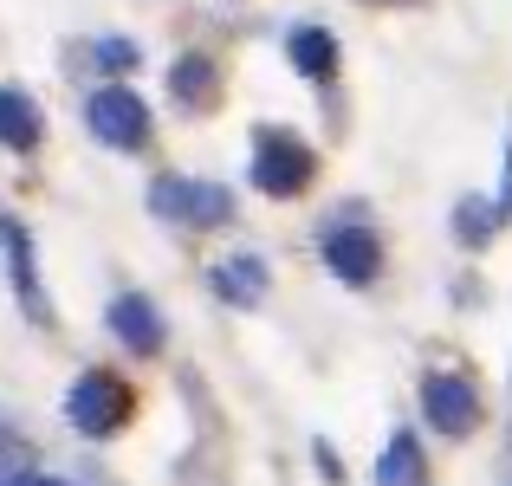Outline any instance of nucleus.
<instances>
[{
    "label": "nucleus",
    "mask_w": 512,
    "mask_h": 486,
    "mask_svg": "<svg viewBox=\"0 0 512 486\" xmlns=\"http://www.w3.org/2000/svg\"><path fill=\"white\" fill-rule=\"evenodd\" d=\"M325 260H331L338 279H350V286H370V279L383 273V247H376L370 227H331L325 234Z\"/></svg>",
    "instance_id": "423d86ee"
},
{
    "label": "nucleus",
    "mask_w": 512,
    "mask_h": 486,
    "mask_svg": "<svg viewBox=\"0 0 512 486\" xmlns=\"http://www.w3.org/2000/svg\"><path fill=\"white\" fill-rule=\"evenodd\" d=\"M130 415V389L117 383V376H98L91 370L85 383L72 389V422L85 428V435H98V428H117Z\"/></svg>",
    "instance_id": "39448f33"
},
{
    "label": "nucleus",
    "mask_w": 512,
    "mask_h": 486,
    "mask_svg": "<svg viewBox=\"0 0 512 486\" xmlns=\"http://www.w3.org/2000/svg\"><path fill=\"white\" fill-rule=\"evenodd\" d=\"M169 91L182 111H208L214 98H221V78H214V59H201V52H182L169 72Z\"/></svg>",
    "instance_id": "1a4fd4ad"
},
{
    "label": "nucleus",
    "mask_w": 512,
    "mask_h": 486,
    "mask_svg": "<svg viewBox=\"0 0 512 486\" xmlns=\"http://www.w3.org/2000/svg\"><path fill=\"white\" fill-rule=\"evenodd\" d=\"M85 117H91V137L111 143V150H143V143H150V104H143L130 85L91 91Z\"/></svg>",
    "instance_id": "f03ea898"
},
{
    "label": "nucleus",
    "mask_w": 512,
    "mask_h": 486,
    "mask_svg": "<svg viewBox=\"0 0 512 486\" xmlns=\"http://www.w3.org/2000/svg\"><path fill=\"white\" fill-rule=\"evenodd\" d=\"M214 292H221L227 305H253L266 292V266L253 260V253H234V260L214 266Z\"/></svg>",
    "instance_id": "9b49d317"
},
{
    "label": "nucleus",
    "mask_w": 512,
    "mask_h": 486,
    "mask_svg": "<svg viewBox=\"0 0 512 486\" xmlns=\"http://www.w3.org/2000/svg\"><path fill=\"white\" fill-rule=\"evenodd\" d=\"M286 52H292V65H299L305 78H318V85H331V78H338V39H331L325 26H292Z\"/></svg>",
    "instance_id": "9d476101"
},
{
    "label": "nucleus",
    "mask_w": 512,
    "mask_h": 486,
    "mask_svg": "<svg viewBox=\"0 0 512 486\" xmlns=\"http://www.w3.org/2000/svg\"><path fill=\"white\" fill-rule=\"evenodd\" d=\"M39 137H46V124H39V104L26 98V91L0 85V143L26 156V150H39Z\"/></svg>",
    "instance_id": "6e6552de"
},
{
    "label": "nucleus",
    "mask_w": 512,
    "mask_h": 486,
    "mask_svg": "<svg viewBox=\"0 0 512 486\" xmlns=\"http://www.w3.org/2000/svg\"><path fill=\"white\" fill-rule=\"evenodd\" d=\"M150 208L163 221H182V227H221L234 221V195L221 182H188V175H163L150 182Z\"/></svg>",
    "instance_id": "f257e3e1"
},
{
    "label": "nucleus",
    "mask_w": 512,
    "mask_h": 486,
    "mask_svg": "<svg viewBox=\"0 0 512 486\" xmlns=\"http://www.w3.org/2000/svg\"><path fill=\"white\" fill-rule=\"evenodd\" d=\"M493 208H500V221L512 214V150H506V188H500V201H493Z\"/></svg>",
    "instance_id": "2eb2a0df"
},
{
    "label": "nucleus",
    "mask_w": 512,
    "mask_h": 486,
    "mask_svg": "<svg viewBox=\"0 0 512 486\" xmlns=\"http://www.w3.org/2000/svg\"><path fill=\"white\" fill-rule=\"evenodd\" d=\"M312 150H305L299 137H286V130H260L253 137V182L266 188V195H305L312 188Z\"/></svg>",
    "instance_id": "7ed1b4c3"
},
{
    "label": "nucleus",
    "mask_w": 512,
    "mask_h": 486,
    "mask_svg": "<svg viewBox=\"0 0 512 486\" xmlns=\"http://www.w3.org/2000/svg\"><path fill=\"white\" fill-rule=\"evenodd\" d=\"M422 415L441 428V435H467V428L480 422V396H474V383H461L454 370H435L422 383Z\"/></svg>",
    "instance_id": "20e7f679"
},
{
    "label": "nucleus",
    "mask_w": 512,
    "mask_h": 486,
    "mask_svg": "<svg viewBox=\"0 0 512 486\" xmlns=\"http://www.w3.org/2000/svg\"><path fill=\"white\" fill-rule=\"evenodd\" d=\"M0 247H7V266H13V286H20L26 312L39 318V292H33V247H26V227H20V221H7V214H0Z\"/></svg>",
    "instance_id": "f8f14e48"
},
{
    "label": "nucleus",
    "mask_w": 512,
    "mask_h": 486,
    "mask_svg": "<svg viewBox=\"0 0 512 486\" xmlns=\"http://www.w3.org/2000/svg\"><path fill=\"white\" fill-rule=\"evenodd\" d=\"M493 221H500V208H493V201H461V214H454V234H461L467 247H480V240L493 234Z\"/></svg>",
    "instance_id": "ddd939ff"
},
{
    "label": "nucleus",
    "mask_w": 512,
    "mask_h": 486,
    "mask_svg": "<svg viewBox=\"0 0 512 486\" xmlns=\"http://www.w3.org/2000/svg\"><path fill=\"white\" fill-rule=\"evenodd\" d=\"M98 65H111V72H130V65H137V46H130V39H98Z\"/></svg>",
    "instance_id": "4468645a"
},
{
    "label": "nucleus",
    "mask_w": 512,
    "mask_h": 486,
    "mask_svg": "<svg viewBox=\"0 0 512 486\" xmlns=\"http://www.w3.org/2000/svg\"><path fill=\"white\" fill-rule=\"evenodd\" d=\"M111 331L124 337V350H137V357L163 350V318H156V305L137 299V292H124V299L111 305Z\"/></svg>",
    "instance_id": "0eeeda50"
}]
</instances>
